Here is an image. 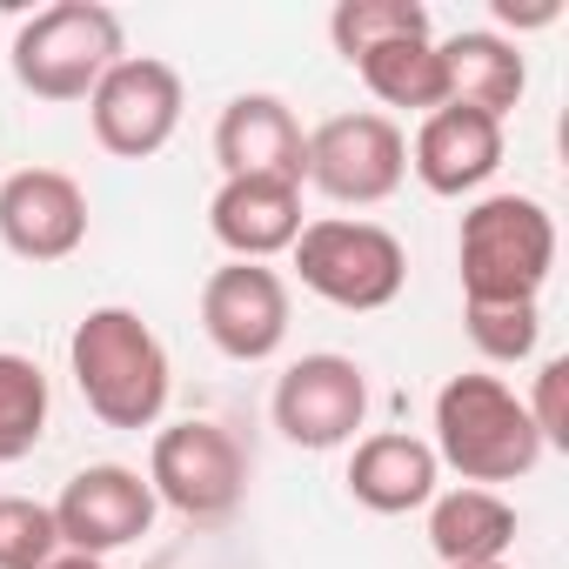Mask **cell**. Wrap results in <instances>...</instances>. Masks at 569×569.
Returning a JSON list of instances; mask_svg holds the SVG:
<instances>
[{"mask_svg": "<svg viewBox=\"0 0 569 569\" xmlns=\"http://www.w3.org/2000/svg\"><path fill=\"white\" fill-rule=\"evenodd\" d=\"M516 542V509L496 489H436L429 502V549L442 556V569H482L502 562Z\"/></svg>", "mask_w": 569, "mask_h": 569, "instance_id": "obj_18", "label": "cell"}, {"mask_svg": "<svg viewBox=\"0 0 569 569\" xmlns=\"http://www.w3.org/2000/svg\"><path fill=\"white\" fill-rule=\"evenodd\" d=\"M214 161H221V181L261 174V181H296L302 188L309 134H302L296 108L281 94H234L214 121Z\"/></svg>", "mask_w": 569, "mask_h": 569, "instance_id": "obj_13", "label": "cell"}, {"mask_svg": "<svg viewBox=\"0 0 569 569\" xmlns=\"http://www.w3.org/2000/svg\"><path fill=\"white\" fill-rule=\"evenodd\" d=\"M208 228L234 261H268L281 248H296L302 234V188L296 181H261V174H234L214 188L208 201Z\"/></svg>", "mask_w": 569, "mask_h": 569, "instance_id": "obj_15", "label": "cell"}, {"mask_svg": "<svg viewBox=\"0 0 569 569\" xmlns=\"http://www.w3.org/2000/svg\"><path fill=\"white\" fill-rule=\"evenodd\" d=\"M68 369L81 402L108 422V429H154L174 389L168 349L161 336L134 316V309H88L68 336Z\"/></svg>", "mask_w": 569, "mask_h": 569, "instance_id": "obj_1", "label": "cell"}, {"mask_svg": "<svg viewBox=\"0 0 569 569\" xmlns=\"http://www.w3.org/2000/svg\"><path fill=\"white\" fill-rule=\"evenodd\" d=\"M462 302H536L556 268V214L536 194H482L456 234Z\"/></svg>", "mask_w": 569, "mask_h": 569, "instance_id": "obj_3", "label": "cell"}, {"mask_svg": "<svg viewBox=\"0 0 569 569\" xmlns=\"http://www.w3.org/2000/svg\"><path fill=\"white\" fill-rule=\"evenodd\" d=\"M522 409H529L542 449H569V362H562V356H549V362L536 369V396H529Z\"/></svg>", "mask_w": 569, "mask_h": 569, "instance_id": "obj_24", "label": "cell"}, {"mask_svg": "<svg viewBox=\"0 0 569 569\" xmlns=\"http://www.w3.org/2000/svg\"><path fill=\"white\" fill-rule=\"evenodd\" d=\"M409 174V134L376 114V108H356V114H329L316 134H309V168L302 181H316L329 201L342 208H376L402 188Z\"/></svg>", "mask_w": 569, "mask_h": 569, "instance_id": "obj_7", "label": "cell"}, {"mask_svg": "<svg viewBox=\"0 0 569 569\" xmlns=\"http://www.w3.org/2000/svg\"><path fill=\"white\" fill-rule=\"evenodd\" d=\"M409 168L442 201L476 194L502 168V121H489L476 108H436V114H422V128L409 141Z\"/></svg>", "mask_w": 569, "mask_h": 569, "instance_id": "obj_14", "label": "cell"}, {"mask_svg": "<svg viewBox=\"0 0 569 569\" xmlns=\"http://www.w3.org/2000/svg\"><path fill=\"white\" fill-rule=\"evenodd\" d=\"M442 54V81H449V108H476L489 121H509V108L529 88V68L516 54V41L489 34V28H462L449 41H436Z\"/></svg>", "mask_w": 569, "mask_h": 569, "instance_id": "obj_17", "label": "cell"}, {"mask_svg": "<svg viewBox=\"0 0 569 569\" xmlns=\"http://www.w3.org/2000/svg\"><path fill=\"white\" fill-rule=\"evenodd\" d=\"M0 241L21 261H68L88 241V194L61 168H21L0 181Z\"/></svg>", "mask_w": 569, "mask_h": 569, "instance_id": "obj_12", "label": "cell"}, {"mask_svg": "<svg viewBox=\"0 0 569 569\" xmlns=\"http://www.w3.org/2000/svg\"><path fill=\"white\" fill-rule=\"evenodd\" d=\"M562 8L556 0H536V8H509V0H496V21H509V28H549Z\"/></svg>", "mask_w": 569, "mask_h": 569, "instance_id": "obj_25", "label": "cell"}, {"mask_svg": "<svg viewBox=\"0 0 569 569\" xmlns=\"http://www.w3.org/2000/svg\"><path fill=\"white\" fill-rule=\"evenodd\" d=\"M268 416L296 449H342V442H356V429L369 416V376H362V362L329 356V349L302 356L281 369Z\"/></svg>", "mask_w": 569, "mask_h": 569, "instance_id": "obj_10", "label": "cell"}, {"mask_svg": "<svg viewBox=\"0 0 569 569\" xmlns=\"http://www.w3.org/2000/svg\"><path fill=\"white\" fill-rule=\"evenodd\" d=\"M436 482H442V462L422 436H402V429H382V436H362L356 456H349V496L376 516H409V509H429L436 502Z\"/></svg>", "mask_w": 569, "mask_h": 569, "instance_id": "obj_16", "label": "cell"}, {"mask_svg": "<svg viewBox=\"0 0 569 569\" xmlns=\"http://www.w3.org/2000/svg\"><path fill=\"white\" fill-rule=\"evenodd\" d=\"M48 569H108V562H101V556H68V549H61Z\"/></svg>", "mask_w": 569, "mask_h": 569, "instance_id": "obj_26", "label": "cell"}, {"mask_svg": "<svg viewBox=\"0 0 569 569\" xmlns=\"http://www.w3.org/2000/svg\"><path fill=\"white\" fill-rule=\"evenodd\" d=\"M148 489L188 522H228L248 489V456L221 422H168L148 449Z\"/></svg>", "mask_w": 569, "mask_h": 569, "instance_id": "obj_6", "label": "cell"}, {"mask_svg": "<svg viewBox=\"0 0 569 569\" xmlns=\"http://www.w3.org/2000/svg\"><path fill=\"white\" fill-rule=\"evenodd\" d=\"M128 54L121 41V14L101 8V0H61V8H41L34 21H21L8 61L14 81L34 101H88L94 81Z\"/></svg>", "mask_w": 569, "mask_h": 569, "instance_id": "obj_5", "label": "cell"}, {"mask_svg": "<svg viewBox=\"0 0 569 569\" xmlns=\"http://www.w3.org/2000/svg\"><path fill=\"white\" fill-rule=\"evenodd\" d=\"M54 509V529H61V549L68 556H114V549H128V542H141L148 529H154V489H148V476L141 469H128V462H88V469H74L68 476V489L48 502Z\"/></svg>", "mask_w": 569, "mask_h": 569, "instance_id": "obj_9", "label": "cell"}, {"mask_svg": "<svg viewBox=\"0 0 569 569\" xmlns=\"http://www.w3.org/2000/svg\"><path fill=\"white\" fill-rule=\"evenodd\" d=\"M296 274H302V289L322 296L329 309L376 316V309H389L402 296L409 254H402V241L382 221L322 214V221H302V234H296Z\"/></svg>", "mask_w": 569, "mask_h": 569, "instance_id": "obj_4", "label": "cell"}, {"mask_svg": "<svg viewBox=\"0 0 569 569\" xmlns=\"http://www.w3.org/2000/svg\"><path fill=\"white\" fill-rule=\"evenodd\" d=\"M61 556L54 509L34 496H0V569H48Z\"/></svg>", "mask_w": 569, "mask_h": 569, "instance_id": "obj_23", "label": "cell"}, {"mask_svg": "<svg viewBox=\"0 0 569 569\" xmlns=\"http://www.w3.org/2000/svg\"><path fill=\"white\" fill-rule=\"evenodd\" d=\"M48 436V376L41 362L0 349V462L34 456Z\"/></svg>", "mask_w": 569, "mask_h": 569, "instance_id": "obj_20", "label": "cell"}, {"mask_svg": "<svg viewBox=\"0 0 569 569\" xmlns=\"http://www.w3.org/2000/svg\"><path fill=\"white\" fill-rule=\"evenodd\" d=\"M181 108H188L181 74H174L168 61H154V54H121V61L94 81V94H88L94 141H101L114 161H148V154H161V148L174 141V128H181Z\"/></svg>", "mask_w": 569, "mask_h": 569, "instance_id": "obj_8", "label": "cell"}, {"mask_svg": "<svg viewBox=\"0 0 569 569\" xmlns=\"http://www.w3.org/2000/svg\"><path fill=\"white\" fill-rule=\"evenodd\" d=\"M402 34H429V8L422 0H342L329 14V41L342 61L382 48V41H402Z\"/></svg>", "mask_w": 569, "mask_h": 569, "instance_id": "obj_21", "label": "cell"}, {"mask_svg": "<svg viewBox=\"0 0 569 569\" xmlns=\"http://www.w3.org/2000/svg\"><path fill=\"white\" fill-rule=\"evenodd\" d=\"M349 68L362 74V88H369L382 108H409V114H436V108H449V81H442L436 34H402V41H382V48L356 54Z\"/></svg>", "mask_w": 569, "mask_h": 569, "instance_id": "obj_19", "label": "cell"}, {"mask_svg": "<svg viewBox=\"0 0 569 569\" xmlns=\"http://www.w3.org/2000/svg\"><path fill=\"white\" fill-rule=\"evenodd\" d=\"M462 329L489 362H529L542 342V309L536 302H462Z\"/></svg>", "mask_w": 569, "mask_h": 569, "instance_id": "obj_22", "label": "cell"}, {"mask_svg": "<svg viewBox=\"0 0 569 569\" xmlns=\"http://www.w3.org/2000/svg\"><path fill=\"white\" fill-rule=\"evenodd\" d=\"M436 462L456 469L469 489H489V482H516L542 462V436L522 409V396L502 382V376H449L436 389Z\"/></svg>", "mask_w": 569, "mask_h": 569, "instance_id": "obj_2", "label": "cell"}, {"mask_svg": "<svg viewBox=\"0 0 569 569\" xmlns=\"http://www.w3.org/2000/svg\"><path fill=\"white\" fill-rule=\"evenodd\" d=\"M201 329L228 362H268L289 342V281L268 261H221L201 281Z\"/></svg>", "mask_w": 569, "mask_h": 569, "instance_id": "obj_11", "label": "cell"}, {"mask_svg": "<svg viewBox=\"0 0 569 569\" xmlns=\"http://www.w3.org/2000/svg\"><path fill=\"white\" fill-rule=\"evenodd\" d=\"M482 569H509V562H482Z\"/></svg>", "mask_w": 569, "mask_h": 569, "instance_id": "obj_27", "label": "cell"}]
</instances>
